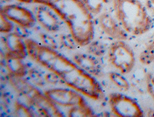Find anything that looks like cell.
I'll use <instances>...</instances> for the list:
<instances>
[{
	"label": "cell",
	"instance_id": "1",
	"mask_svg": "<svg viewBox=\"0 0 154 117\" xmlns=\"http://www.w3.org/2000/svg\"><path fill=\"white\" fill-rule=\"evenodd\" d=\"M24 41L28 56L58 76L63 84L94 101L103 99L105 94L97 78L73 60L57 49L49 48L32 39H26Z\"/></svg>",
	"mask_w": 154,
	"mask_h": 117
},
{
	"label": "cell",
	"instance_id": "2",
	"mask_svg": "<svg viewBox=\"0 0 154 117\" xmlns=\"http://www.w3.org/2000/svg\"><path fill=\"white\" fill-rule=\"evenodd\" d=\"M33 3L46 5L54 11L79 46L86 47L94 40V16L82 0H34Z\"/></svg>",
	"mask_w": 154,
	"mask_h": 117
},
{
	"label": "cell",
	"instance_id": "3",
	"mask_svg": "<svg viewBox=\"0 0 154 117\" xmlns=\"http://www.w3.org/2000/svg\"><path fill=\"white\" fill-rule=\"evenodd\" d=\"M114 17L129 34L141 36L152 27L149 14L140 0H112Z\"/></svg>",
	"mask_w": 154,
	"mask_h": 117
},
{
	"label": "cell",
	"instance_id": "4",
	"mask_svg": "<svg viewBox=\"0 0 154 117\" xmlns=\"http://www.w3.org/2000/svg\"><path fill=\"white\" fill-rule=\"evenodd\" d=\"M9 83L17 92L28 98L32 106L37 109L40 116L44 117H63L57 105L50 100L48 96L32 83L24 79L10 74Z\"/></svg>",
	"mask_w": 154,
	"mask_h": 117
},
{
	"label": "cell",
	"instance_id": "5",
	"mask_svg": "<svg viewBox=\"0 0 154 117\" xmlns=\"http://www.w3.org/2000/svg\"><path fill=\"white\" fill-rule=\"evenodd\" d=\"M109 60L119 72L125 75L133 69L136 58L133 49L124 40H115L108 51Z\"/></svg>",
	"mask_w": 154,
	"mask_h": 117
},
{
	"label": "cell",
	"instance_id": "6",
	"mask_svg": "<svg viewBox=\"0 0 154 117\" xmlns=\"http://www.w3.org/2000/svg\"><path fill=\"white\" fill-rule=\"evenodd\" d=\"M109 103L112 114L117 117H141L144 112L140 104L133 98L121 92L109 95Z\"/></svg>",
	"mask_w": 154,
	"mask_h": 117
},
{
	"label": "cell",
	"instance_id": "7",
	"mask_svg": "<svg viewBox=\"0 0 154 117\" xmlns=\"http://www.w3.org/2000/svg\"><path fill=\"white\" fill-rule=\"evenodd\" d=\"M44 93L57 106L71 108L88 104L83 94L71 88H54L46 90Z\"/></svg>",
	"mask_w": 154,
	"mask_h": 117
},
{
	"label": "cell",
	"instance_id": "8",
	"mask_svg": "<svg viewBox=\"0 0 154 117\" xmlns=\"http://www.w3.org/2000/svg\"><path fill=\"white\" fill-rule=\"evenodd\" d=\"M1 13L15 25L27 29L34 27L37 22L34 12L17 4H8L1 7Z\"/></svg>",
	"mask_w": 154,
	"mask_h": 117
},
{
	"label": "cell",
	"instance_id": "9",
	"mask_svg": "<svg viewBox=\"0 0 154 117\" xmlns=\"http://www.w3.org/2000/svg\"><path fill=\"white\" fill-rule=\"evenodd\" d=\"M98 22L103 33L115 40H127L128 34L120 25L119 21L110 14L103 12L98 15Z\"/></svg>",
	"mask_w": 154,
	"mask_h": 117
},
{
	"label": "cell",
	"instance_id": "10",
	"mask_svg": "<svg viewBox=\"0 0 154 117\" xmlns=\"http://www.w3.org/2000/svg\"><path fill=\"white\" fill-rule=\"evenodd\" d=\"M35 18L42 27L50 32H56L60 30L62 20L49 7L38 4L34 11Z\"/></svg>",
	"mask_w": 154,
	"mask_h": 117
},
{
	"label": "cell",
	"instance_id": "11",
	"mask_svg": "<svg viewBox=\"0 0 154 117\" xmlns=\"http://www.w3.org/2000/svg\"><path fill=\"white\" fill-rule=\"evenodd\" d=\"M73 60L84 71L94 77L102 74V64L98 57L88 53H77L73 55Z\"/></svg>",
	"mask_w": 154,
	"mask_h": 117
},
{
	"label": "cell",
	"instance_id": "12",
	"mask_svg": "<svg viewBox=\"0 0 154 117\" xmlns=\"http://www.w3.org/2000/svg\"><path fill=\"white\" fill-rule=\"evenodd\" d=\"M4 39L7 52L22 60H24L28 56L24 40L18 34L12 32L8 34Z\"/></svg>",
	"mask_w": 154,
	"mask_h": 117
},
{
	"label": "cell",
	"instance_id": "13",
	"mask_svg": "<svg viewBox=\"0 0 154 117\" xmlns=\"http://www.w3.org/2000/svg\"><path fill=\"white\" fill-rule=\"evenodd\" d=\"M6 67L9 74L12 75L24 78L27 74L28 69L22 59L7 52L4 55Z\"/></svg>",
	"mask_w": 154,
	"mask_h": 117
},
{
	"label": "cell",
	"instance_id": "14",
	"mask_svg": "<svg viewBox=\"0 0 154 117\" xmlns=\"http://www.w3.org/2000/svg\"><path fill=\"white\" fill-rule=\"evenodd\" d=\"M112 0H82L85 6L93 16L99 15Z\"/></svg>",
	"mask_w": 154,
	"mask_h": 117
},
{
	"label": "cell",
	"instance_id": "15",
	"mask_svg": "<svg viewBox=\"0 0 154 117\" xmlns=\"http://www.w3.org/2000/svg\"><path fill=\"white\" fill-rule=\"evenodd\" d=\"M69 117H94L95 114L91 106L88 104L84 106L73 107L68 111Z\"/></svg>",
	"mask_w": 154,
	"mask_h": 117
},
{
	"label": "cell",
	"instance_id": "16",
	"mask_svg": "<svg viewBox=\"0 0 154 117\" xmlns=\"http://www.w3.org/2000/svg\"><path fill=\"white\" fill-rule=\"evenodd\" d=\"M121 72H112L109 74L110 80L122 91H127L130 89V84L126 78Z\"/></svg>",
	"mask_w": 154,
	"mask_h": 117
},
{
	"label": "cell",
	"instance_id": "17",
	"mask_svg": "<svg viewBox=\"0 0 154 117\" xmlns=\"http://www.w3.org/2000/svg\"><path fill=\"white\" fill-rule=\"evenodd\" d=\"M139 60L144 65H149L154 61V37L139 55Z\"/></svg>",
	"mask_w": 154,
	"mask_h": 117
},
{
	"label": "cell",
	"instance_id": "18",
	"mask_svg": "<svg viewBox=\"0 0 154 117\" xmlns=\"http://www.w3.org/2000/svg\"><path fill=\"white\" fill-rule=\"evenodd\" d=\"M27 75L30 80L29 82L36 87H44L45 86L46 80L45 76L38 69L34 68L28 69Z\"/></svg>",
	"mask_w": 154,
	"mask_h": 117
},
{
	"label": "cell",
	"instance_id": "19",
	"mask_svg": "<svg viewBox=\"0 0 154 117\" xmlns=\"http://www.w3.org/2000/svg\"><path fill=\"white\" fill-rule=\"evenodd\" d=\"M87 53L96 57H101L105 54L106 48L103 44L100 41L93 40L87 45Z\"/></svg>",
	"mask_w": 154,
	"mask_h": 117
},
{
	"label": "cell",
	"instance_id": "20",
	"mask_svg": "<svg viewBox=\"0 0 154 117\" xmlns=\"http://www.w3.org/2000/svg\"><path fill=\"white\" fill-rule=\"evenodd\" d=\"M58 42L61 47L68 50H75L79 45L70 34H60Z\"/></svg>",
	"mask_w": 154,
	"mask_h": 117
},
{
	"label": "cell",
	"instance_id": "21",
	"mask_svg": "<svg viewBox=\"0 0 154 117\" xmlns=\"http://www.w3.org/2000/svg\"><path fill=\"white\" fill-rule=\"evenodd\" d=\"M14 112L17 116L19 117H33L34 114L29 106L18 100L14 104Z\"/></svg>",
	"mask_w": 154,
	"mask_h": 117
},
{
	"label": "cell",
	"instance_id": "22",
	"mask_svg": "<svg viewBox=\"0 0 154 117\" xmlns=\"http://www.w3.org/2000/svg\"><path fill=\"white\" fill-rule=\"evenodd\" d=\"M41 43L43 45L54 49H58L59 47L58 42L56 39L51 36L50 34H42L40 36Z\"/></svg>",
	"mask_w": 154,
	"mask_h": 117
},
{
	"label": "cell",
	"instance_id": "23",
	"mask_svg": "<svg viewBox=\"0 0 154 117\" xmlns=\"http://www.w3.org/2000/svg\"><path fill=\"white\" fill-rule=\"evenodd\" d=\"M14 23L9 20L3 14L1 13L0 31L1 33L8 34L12 32L14 29Z\"/></svg>",
	"mask_w": 154,
	"mask_h": 117
},
{
	"label": "cell",
	"instance_id": "24",
	"mask_svg": "<svg viewBox=\"0 0 154 117\" xmlns=\"http://www.w3.org/2000/svg\"><path fill=\"white\" fill-rule=\"evenodd\" d=\"M147 92L154 101V76L150 73L146 75Z\"/></svg>",
	"mask_w": 154,
	"mask_h": 117
},
{
	"label": "cell",
	"instance_id": "25",
	"mask_svg": "<svg viewBox=\"0 0 154 117\" xmlns=\"http://www.w3.org/2000/svg\"><path fill=\"white\" fill-rule=\"evenodd\" d=\"M45 79L46 82L50 84L57 85L60 83H63L60 78L55 74L51 72H50L49 74H47L45 76Z\"/></svg>",
	"mask_w": 154,
	"mask_h": 117
},
{
	"label": "cell",
	"instance_id": "26",
	"mask_svg": "<svg viewBox=\"0 0 154 117\" xmlns=\"http://www.w3.org/2000/svg\"><path fill=\"white\" fill-rule=\"evenodd\" d=\"M27 29H28L16 25V26H14V29L13 31L15 34H18L23 39H25L28 36V32H27Z\"/></svg>",
	"mask_w": 154,
	"mask_h": 117
},
{
	"label": "cell",
	"instance_id": "27",
	"mask_svg": "<svg viewBox=\"0 0 154 117\" xmlns=\"http://www.w3.org/2000/svg\"><path fill=\"white\" fill-rule=\"evenodd\" d=\"M146 7L149 14L154 16V0H147Z\"/></svg>",
	"mask_w": 154,
	"mask_h": 117
},
{
	"label": "cell",
	"instance_id": "28",
	"mask_svg": "<svg viewBox=\"0 0 154 117\" xmlns=\"http://www.w3.org/2000/svg\"><path fill=\"white\" fill-rule=\"evenodd\" d=\"M19 2H23V3H26V4H30V3H33L34 0H17Z\"/></svg>",
	"mask_w": 154,
	"mask_h": 117
}]
</instances>
